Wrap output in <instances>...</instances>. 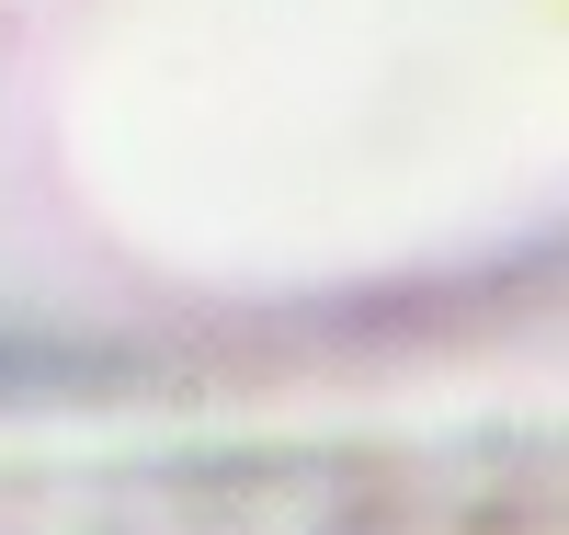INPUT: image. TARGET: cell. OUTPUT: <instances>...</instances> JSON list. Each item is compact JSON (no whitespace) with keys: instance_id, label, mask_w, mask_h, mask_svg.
<instances>
[{"instance_id":"6da1fadb","label":"cell","mask_w":569,"mask_h":535,"mask_svg":"<svg viewBox=\"0 0 569 535\" xmlns=\"http://www.w3.org/2000/svg\"><path fill=\"white\" fill-rule=\"evenodd\" d=\"M0 535H569V387L0 422Z\"/></svg>"}]
</instances>
